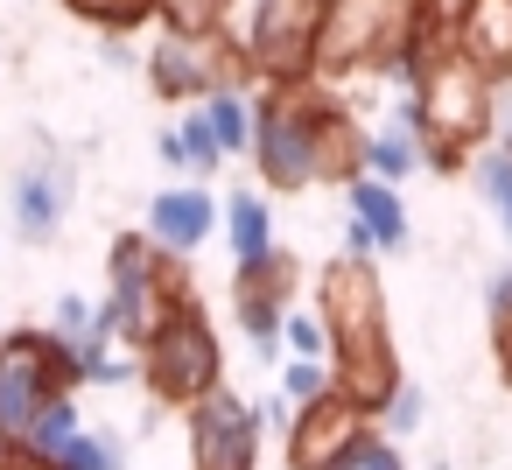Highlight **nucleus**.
Returning <instances> with one entry per match:
<instances>
[{
	"mask_svg": "<svg viewBox=\"0 0 512 470\" xmlns=\"http://www.w3.org/2000/svg\"><path fill=\"white\" fill-rule=\"evenodd\" d=\"M183 148H190V169H197V176H211V169L225 162V141H218V127H211V113H204V106L183 120Z\"/></svg>",
	"mask_w": 512,
	"mask_h": 470,
	"instance_id": "nucleus-29",
	"label": "nucleus"
},
{
	"mask_svg": "<svg viewBox=\"0 0 512 470\" xmlns=\"http://www.w3.org/2000/svg\"><path fill=\"white\" fill-rule=\"evenodd\" d=\"M99 57H106L113 71H134V64H141V50H134L127 36H106V43H99Z\"/></svg>",
	"mask_w": 512,
	"mask_h": 470,
	"instance_id": "nucleus-37",
	"label": "nucleus"
},
{
	"mask_svg": "<svg viewBox=\"0 0 512 470\" xmlns=\"http://www.w3.org/2000/svg\"><path fill=\"white\" fill-rule=\"evenodd\" d=\"M78 428H85V421H78V400L64 393V400H50V407L36 414V428H29V442H22V449H36L43 463H57V456L71 449V435H78Z\"/></svg>",
	"mask_w": 512,
	"mask_h": 470,
	"instance_id": "nucleus-23",
	"label": "nucleus"
},
{
	"mask_svg": "<svg viewBox=\"0 0 512 470\" xmlns=\"http://www.w3.org/2000/svg\"><path fill=\"white\" fill-rule=\"evenodd\" d=\"M225 239H232V260H239V267H253V260L274 253V211H267L260 190H239V197L225 204Z\"/></svg>",
	"mask_w": 512,
	"mask_h": 470,
	"instance_id": "nucleus-19",
	"label": "nucleus"
},
{
	"mask_svg": "<svg viewBox=\"0 0 512 470\" xmlns=\"http://www.w3.org/2000/svg\"><path fill=\"white\" fill-rule=\"evenodd\" d=\"M281 344H288V358H330V330H323V316H316V309H288Z\"/></svg>",
	"mask_w": 512,
	"mask_h": 470,
	"instance_id": "nucleus-28",
	"label": "nucleus"
},
{
	"mask_svg": "<svg viewBox=\"0 0 512 470\" xmlns=\"http://www.w3.org/2000/svg\"><path fill=\"white\" fill-rule=\"evenodd\" d=\"M470 169H477V190H484V204H491L498 232L512 239V141H491Z\"/></svg>",
	"mask_w": 512,
	"mask_h": 470,
	"instance_id": "nucleus-21",
	"label": "nucleus"
},
{
	"mask_svg": "<svg viewBox=\"0 0 512 470\" xmlns=\"http://www.w3.org/2000/svg\"><path fill=\"white\" fill-rule=\"evenodd\" d=\"M421 414H428V400H421V386H407V379H400V393L379 407V421H386V435H393V442H400V435H414V428H421Z\"/></svg>",
	"mask_w": 512,
	"mask_h": 470,
	"instance_id": "nucleus-30",
	"label": "nucleus"
},
{
	"mask_svg": "<svg viewBox=\"0 0 512 470\" xmlns=\"http://www.w3.org/2000/svg\"><path fill=\"white\" fill-rule=\"evenodd\" d=\"M491 92H498V78H491L470 50H456V43H421V78H414V92L400 99V113L414 120L428 169H463V162L491 141Z\"/></svg>",
	"mask_w": 512,
	"mask_h": 470,
	"instance_id": "nucleus-2",
	"label": "nucleus"
},
{
	"mask_svg": "<svg viewBox=\"0 0 512 470\" xmlns=\"http://www.w3.org/2000/svg\"><path fill=\"white\" fill-rule=\"evenodd\" d=\"M148 85L162 106H190V99H211L218 85H246V50H232L225 36H183V29H162L155 50L141 57Z\"/></svg>",
	"mask_w": 512,
	"mask_h": 470,
	"instance_id": "nucleus-9",
	"label": "nucleus"
},
{
	"mask_svg": "<svg viewBox=\"0 0 512 470\" xmlns=\"http://www.w3.org/2000/svg\"><path fill=\"white\" fill-rule=\"evenodd\" d=\"M316 316L330 330V372L337 393L358 400L365 414H379L400 393V358H393V316H386V288L372 260H330L316 281Z\"/></svg>",
	"mask_w": 512,
	"mask_h": 470,
	"instance_id": "nucleus-1",
	"label": "nucleus"
},
{
	"mask_svg": "<svg viewBox=\"0 0 512 470\" xmlns=\"http://www.w3.org/2000/svg\"><path fill=\"white\" fill-rule=\"evenodd\" d=\"M421 162H428V155H421V134H414L407 113H393L379 134H365V176H379V183H407Z\"/></svg>",
	"mask_w": 512,
	"mask_h": 470,
	"instance_id": "nucleus-18",
	"label": "nucleus"
},
{
	"mask_svg": "<svg viewBox=\"0 0 512 470\" xmlns=\"http://www.w3.org/2000/svg\"><path fill=\"white\" fill-rule=\"evenodd\" d=\"M435 470H442V463H435Z\"/></svg>",
	"mask_w": 512,
	"mask_h": 470,
	"instance_id": "nucleus-38",
	"label": "nucleus"
},
{
	"mask_svg": "<svg viewBox=\"0 0 512 470\" xmlns=\"http://www.w3.org/2000/svg\"><path fill=\"white\" fill-rule=\"evenodd\" d=\"M316 169H323V183H358L365 176V134H358V120L330 99L323 106V134H316Z\"/></svg>",
	"mask_w": 512,
	"mask_h": 470,
	"instance_id": "nucleus-17",
	"label": "nucleus"
},
{
	"mask_svg": "<svg viewBox=\"0 0 512 470\" xmlns=\"http://www.w3.org/2000/svg\"><path fill=\"white\" fill-rule=\"evenodd\" d=\"M239 0H155L162 29H183V36H225Z\"/></svg>",
	"mask_w": 512,
	"mask_h": 470,
	"instance_id": "nucleus-22",
	"label": "nucleus"
},
{
	"mask_svg": "<svg viewBox=\"0 0 512 470\" xmlns=\"http://www.w3.org/2000/svg\"><path fill=\"white\" fill-rule=\"evenodd\" d=\"M78 386V358L57 330H8L0 337V442H29L36 414Z\"/></svg>",
	"mask_w": 512,
	"mask_h": 470,
	"instance_id": "nucleus-6",
	"label": "nucleus"
},
{
	"mask_svg": "<svg viewBox=\"0 0 512 470\" xmlns=\"http://www.w3.org/2000/svg\"><path fill=\"white\" fill-rule=\"evenodd\" d=\"M15 232L29 239V246H43V239H57L64 232V218H71V197H78V162L64 155V148H36L22 169H15Z\"/></svg>",
	"mask_w": 512,
	"mask_h": 470,
	"instance_id": "nucleus-11",
	"label": "nucleus"
},
{
	"mask_svg": "<svg viewBox=\"0 0 512 470\" xmlns=\"http://www.w3.org/2000/svg\"><path fill=\"white\" fill-rule=\"evenodd\" d=\"M260 463V421L239 393H204L190 407V470H253Z\"/></svg>",
	"mask_w": 512,
	"mask_h": 470,
	"instance_id": "nucleus-10",
	"label": "nucleus"
},
{
	"mask_svg": "<svg viewBox=\"0 0 512 470\" xmlns=\"http://www.w3.org/2000/svg\"><path fill=\"white\" fill-rule=\"evenodd\" d=\"M204 113H211V127H218V141H225V155H253V99H246V85H218L211 99H197Z\"/></svg>",
	"mask_w": 512,
	"mask_h": 470,
	"instance_id": "nucleus-20",
	"label": "nucleus"
},
{
	"mask_svg": "<svg viewBox=\"0 0 512 470\" xmlns=\"http://www.w3.org/2000/svg\"><path fill=\"white\" fill-rule=\"evenodd\" d=\"M491 351H498V379L512 386V309L491 316Z\"/></svg>",
	"mask_w": 512,
	"mask_h": 470,
	"instance_id": "nucleus-33",
	"label": "nucleus"
},
{
	"mask_svg": "<svg viewBox=\"0 0 512 470\" xmlns=\"http://www.w3.org/2000/svg\"><path fill=\"white\" fill-rule=\"evenodd\" d=\"M155 155H162V169H190V148H183V127H162V134H155Z\"/></svg>",
	"mask_w": 512,
	"mask_h": 470,
	"instance_id": "nucleus-34",
	"label": "nucleus"
},
{
	"mask_svg": "<svg viewBox=\"0 0 512 470\" xmlns=\"http://www.w3.org/2000/svg\"><path fill=\"white\" fill-rule=\"evenodd\" d=\"M57 470H127V449H120V435H92V428H78L71 449L57 456Z\"/></svg>",
	"mask_w": 512,
	"mask_h": 470,
	"instance_id": "nucleus-25",
	"label": "nucleus"
},
{
	"mask_svg": "<svg viewBox=\"0 0 512 470\" xmlns=\"http://www.w3.org/2000/svg\"><path fill=\"white\" fill-rule=\"evenodd\" d=\"M211 232H218V204H211V190H190V183H183V190H162V197L148 204V239H155L162 253H176V260L197 253Z\"/></svg>",
	"mask_w": 512,
	"mask_h": 470,
	"instance_id": "nucleus-14",
	"label": "nucleus"
},
{
	"mask_svg": "<svg viewBox=\"0 0 512 470\" xmlns=\"http://www.w3.org/2000/svg\"><path fill=\"white\" fill-rule=\"evenodd\" d=\"M78 22H92L99 36H127L141 22H155V0H64Z\"/></svg>",
	"mask_w": 512,
	"mask_h": 470,
	"instance_id": "nucleus-24",
	"label": "nucleus"
},
{
	"mask_svg": "<svg viewBox=\"0 0 512 470\" xmlns=\"http://www.w3.org/2000/svg\"><path fill=\"white\" fill-rule=\"evenodd\" d=\"M0 470H57V463H43V456L22 449V442H0Z\"/></svg>",
	"mask_w": 512,
	"mask_h": 470,
	"instance_id": "nucleus-36",
	"label": "nucleus"
},
{
	"mask_svg": "<svg viewBox=\"0 0 512 470\" xmlns=\"http://www.w3.org/2000/svg\"><path fill=\"white\" fill-rule=\"evenodd\" d=\"M106 274H113L106 302L120 309V337H127V344H148V337L162 330V316L190 295V288H183V260L162 253L148 232H120L113 253H106Z\"/></svg>",
	"mask_w": 512,
	"mask_h": 470,
	"instance_id": "nucleus-7",
	"label": "nucleus"
},
{
	"mask_svg": "<svg viewBox=\"0 0 512 470\" xmlns=\"http://www.w3.org/2000/svg\"><path fill=\"white\" fill-rule=\"evenodd\" d=\"M141 386L162 407H197L204 393L225 386V351H218V330H211V316H204L197 295H183L162 316V330L141 344Z\"/></svg>",
	"mask_w": 512,
	"mask_h": 470,
	"instance_id": "nucleus-3",
	"label": "nucleus"
},
{
	"mask_svg": "<svg viewBox=\"0 0 512 470\" xmlns=\"http://www.w3.org/2000/svg\"><path fill=\"white\" fill-rule=\"evenodd\" d=\"M484 309H491V316H498V309H512V260L484 281Z\"/></svg>",
	"mask_w": 512,
	"mask_h": 470,
	"instance_id": "nucleus-35",
	"label": "nucleus"
},
{
	"mask_svg": "<svg viewBox=\"0 0 512 470\" xmlns=\"http://www.w3.org/2000/svg\"><path fill=\"white\" fill-rule=\"evenodd\" d=\"M344 204H351V225H365V239L379 253H407L414 225H407V204H400V183H379V176H358L344 183Z\"/></svg>",
	"mask_w": 512,
	"mask_h": 470,
	"instance_id": "nucleus-15",
	"label": "nucleus"
},
{
	"mask_svg": "<svg viewBox=\"0 0 512 470\" xmlns=\"http://www.w3.org/2000/svg\"><path fill=\"white\" fill-rule=\"evenodd\" d=\"M323 15L330 0H253L246 15V71L267 85H309L316 50H323Z\"/></svg>",
	"mask_w": 512,
	"mask_h": 470,
	"instance_id": "nucleus-8",
	"label": "nucleus"
},
{
	"mask_svg": "<svg viewBox=\"0 0 512 470\" xmlns=\"http://www.w3.org/2000/svg\"><path fill=\"white\" fill-rule=\"evenodd\" d=\"M323 92L309 85H267L253 99V169L267 190H309L323 183L316 169V134H323Z\"/></svg>",
	"mask_w": 512,
	"mask_h": 470,
	"instance_id": "nucleus-5",
	"label": "nucleus"
},
{
	"mask_svg": "<svg viewBox=\"0 0 512 470\" xmlns=\"http://www.w3.org/2000/svg\"><path fill=\"white\" fill-rule=\"evenodd\" d=\"M288 407H295V400H288L281 386H274V393H260V400H253V421H260V435H267V428H288V421H295Z\"/></svg>",
	"mask_w": 512,
	"mask_h": 470,
	"instance_id": "nucleus-32",
	"label": "nucleus"
},
{
	"mask_svg": "<svg viewBox=\"0 0 512 470\" xmlns=\"http://www.w3.org/2000/svg\"><path fill=\"white\" fill-rule=\"evenodd\" d=\"M330 470H407V456L393 449V435H386V428H379V435L365 428V435H358V442H351Z\"/></svg>",
	"mask_w": 512,
	"mask_h": 470,
	"instance_id": "nucleus-27",
	"label": "nucleus"
},
{
	"mask_svg": "<svg viewBox=\"0 0 512 470\" xmlns=\"http://www.w3.org/2000/svg\"><path fill=\"white\" fill-rule=\"evenodd\" d=\"M358 435H365V407L344 393H323V400L295 407V421H288V470H330Z\"/></svg>",
	"mask_w": 512,
	"mask_h": 470,
	"instance_id": "nucleus-13",
	"label": "nucleus"
},
{
	"mask_svg": "<svg viewBox=\"0 0 512 470\" xmlns=\"http://www.w3.org/2000/svg\"><path fill=\"white\" fill-rule=\"evenodd\" d=\"M288 302H295V253H267V260H253V267H239L232 274V316H239V330H246V344L260 351V358H274L281 351V323H288Z\"/></svg>",
	"mask_w": 512,
	"mask_h": 470,
	"instance_id": "nucleus-12",
	"label": "nucleus"
},
{
	"mask_svg": "<svg viewBox=\"0 0 512 470\" xmlns=\"http://www.w3.org/2000/svg\"><path fill=\"white\" fill-rule=\"evenodd\" d=\"M281 393H288L295 407H309V400L337 393V372H330L323 358H288V372H281Z\"/></svg>",
	"mask_w": 512,
	"mask_h": 470,
	"instance_id": "nucleus-26",
	"label": "nucleus"
},
{
	"mask_svg": "<svg viewBox=\"0 0 512 470\" xmlns=\"http://www.w3.org/2000/svg\"><path fill=\"white\" fill-rule=\"evenodd\" d=\"M85 330H92V302H85V295H64V302H57V337L71 344V337H85Z\"/></svg>",
	"mask_w": 512,
	"mask_h": 470,
	"instance_id": "nucleus-31",
	"label": "nucleus"
},
{
	"mask_svg": "<svg viewBox=\"0 0 512 470\" xmlns=\"http://www.w3.org/2000/svg\"><path fill=\"white\" fill-rule=\"evenodd\" d=\"M421 36V0H330L316 71L330 78H379L393 57H407Z\"/></svg>",
	"mask_w": 512,
	"mask_h": 470,
	"instance_id": "nucleus-4",
	"label": "nucleus"
},
{
	"mask_svg": "<svg viewBox=\"0 0 512 470\" xmlns=\"http://www.w3.org/2000/svg\"><path fill=\"white\" fill-rule=\"evenodd\" d=\"M456 50H470L491 78H512V0H470L456 22Z\"/></svg>",
	"mask_w": 512,
	"mask_h": 470,
	"instance_id": "nucleus-16",
	"label": "nucleus"
}]
</instances>
